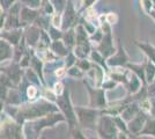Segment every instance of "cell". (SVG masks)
<instances>
[{
	"instance_id": "cell-1",
	"label": "cell",
	"mask_w": 155,
	"mask_h": 139,
	"mask_svg": "<svg viewBox=\"0 0 155 139\" xmlns=\"http://www.w3.org/2000/svg\"><path fill=\"white\" fill-rule=\"evenodd\" d=\"M35 94H36V91H35V88H29V89H28V95H29V96H30V98H34V96H35Z\"/></svg>"
},
{
	"instance_id": "cell-2",
	"label": "cell",
	"mask_w": 155,
	"mask_h": 139,
	"mask_svg": "<svg viewBox=\"0 0 155 139\" xmlns=\"http://www.w3.org/2000/svg\"><path fill=\"white\" fill-rule=\"evenodd\" d=\"M108 21H109L110 23H114V22L116 21V16H115L114 14H109V16H108Z\"/></svg>"
},
{
	"instance_id": "cell-3",
	"label": "cell",
	"mask_w": 155,
	"mask_h": 139,
	"mask_svg": "<svg viewBox=\"0 0 155 139\" xmlns=\"http://www.w3.org/2000/svg\"><path fill=\"white\" fill-rule=\"evenodd\" d=\"M56 92L61 93V85H60V84H57V85H56Z\"/></svg>"
},
{
	"instance_id": "cell-4",
	"label": "cell",
	"mask_w": 155,
	"mask_h": 139,
	"mask_svg": "<svg viewBox=\"0 0 155 139\" xmlns=\"http://www.w3.org/2000/svg\"><path fill=\"white\" fill-rule=\"evenodd\" d=\"M64 74V70H60V71H57V75H59V77H61Z\"/></svg>"
}]
</instances>
